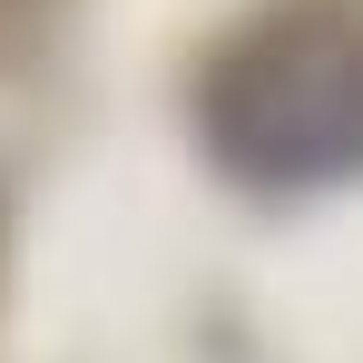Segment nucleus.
I'll return each mask as SVG.
<instances>
[{"label":"nucleus","instance_id":"1","mask_svg":"<svg viewBox=\"0 0 363 363\" xmlns=\"http://www.w3.org/2000/svg\"><path fill=\"white\" fill-rule=\"evenodd\" d=\"M196 128L265 196L363 177V0H275L226 30L196 79Z\"/></svg>","mask_w":363,"mask_h":363}]
</instances>
